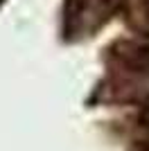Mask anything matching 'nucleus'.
<instances>
[{"label":"nucleus","mask_w":149,"mask_h":151,"mask_svg":"<svg viewBox=\"0 0 149 151\" xmlns=\"http://www.w3.org/2000/svg\"><path fill=\"white\" fill-rule=\"evenodd\" d=\"M118 54L124 59V63H129L131 68L149 70V38L147 41H127V43L118 45Z\"/></svg>","instance_id":"nucleus-1"},{"label":"nucleus","mask_w":149,"mask_h":151,"mask_svg":"<svg viewBox=\"0 0 149 151\" xmlns=\"http://www.w3.org/2000/svg\"><path fill=\"white\" fill-rule=\"evenodd\" d=\"M140 122H142V126H147V129H149V97L142 101V111H140Z\"/></svg>","instance_id":"nucleus-2"}]
</instances>
